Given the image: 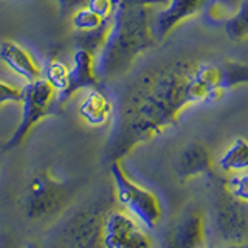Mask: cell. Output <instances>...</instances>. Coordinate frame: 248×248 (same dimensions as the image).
Masks as SVG:
<instances>
[{"label":"cell","instance_id":"cell-1","mask_svg":"<svg viewBox=\"0 0 248 248\" xmlns=\"http://www.w3.org/2000/svg\"><path fill=\"white\" fill-rule=\"evenodd\" d=\"M240 84H248V64L236 61L175 59L143 73L121 103L108 158L120 160L175 126L186 108L214 103Z\"/></svg>","mask_w":248,"mask_h":248},{"label":"cell","instance_id":"cell-2","mask_svg":"<svg viewBox=\"0 0 248 248\" xmlns=\"http://www.w3.org/2000/svg\"><path fill=\"white\" fill-rule=\"evenodd\" d=\"M155 45L157 39L152 31L149 10L120 3L112 17L104 45L95 56L99 81L124 75L140 54Z\"/></svg>","mask_w":248,"mask_h":248},{"label":"cell","instance_id":"cell-3","mask_svg":"<svg viewBox=\"0 0 248 248\" xmlns=\"http://www.w3.org/2000/svg\"><path fill=\"white\" fill-rule=\"evenodd\" d=\"M110 175L115 186V194L118 203L132 217L147 230H154L161 219L160 202L154 192L143 188L124 172L120 160L110 163Z\"/></svg>","mask_w":248,"mask_h":248},{"label":"cell","instance_id":"cell-4","mask_svg":"<svg viewBox=\"0 0 248 248\" xmlns=\"http://www.w3.org/2000/svg\"><path fill=\"white\" fill-rule=\"evenodd\" d=\"M56 96L58 92L53 89V85L45 78H39L33 82H27L25 87L22 89L20 121L3 146L6 151L16 149L23 143V140L28 137L31 129L50 113Z\"/></svg>","mask_w":248,"mask_h":248},{"label":"cell","instance_id":"cell-5","mask_svg":"<svg viewBox=\"0 0 248 248\" xmlns=\"http://www.w3.org/2000/svg\"><path fill=\"white\" fill-rule=\"evenodd\" d=\"M99 239L103 248H152L143 225L127 211L120 209L104 217Z\"/></svg>","mask_w":248,"mask_h":248},{"label":"cell","instance_id":"cell-6","mask_svg":"<svg viewBox=\"0 0 248 248\" xmlns=\"http://www.w3.org/2000/svg\"><path fill=\"white\" fill-rule=\"evenodd\" d=\"M65 199L62 183L46 172H37L30 178L25 191V213L30 219H44L58 213Z\"/></svg>","mask_w":248,"mask_h":248},{"label":"cell","instance_id":"cell-7","mask_svg":"<svg viewBox=\"0 0 248 248\" xmlns=\"http://www.w3.org/2000/svg\"><path fill=\"white\" fill-rule=\"evenodd\" d=\"M217 231L231 245L248 242V202L231 196L217 209Z\"/></svg>","mask_w":248,"mask_h":248},{"label":"cell","instance_id":"cell-8","mask_svg":"<svg viewBox=\"0 0 248 248\" xmlns=\"http://www.w3.org/2000/svg\"><path fill=\"white\" fill-rule=\"evenodd\" d=\"M206 3L208 0H169V3L161 8L154 20L152 31L157 42L165 41L182 22L203 10Z\"/></svg>","mask_w":248,"mask_h":248},{"label":"cell","instance_id":"cell-9","mask_svg":"<svg viewBox=\"0 0 248 248\" xmlns=\"http://www.w3.org/2000/svg\"><path fill=\"white\" fill-rule=\"evenodd\" d=\"M99 85V78L95 70V56L82 48H78L73 54V64L70 67V78L67 89L59 93V104H64L76 92L89 90Z\"/></svg>","mask_w":248,"mask_h":248},{"label":"cell","instance_id":"cell-10","mask_svg":"<svg viewBox=\"0 0 248 248\" xmlns=\"http://www.w3.org/2000/svg\"><path fill=\"white\" fill-rule=\"evenodd\" d=\"M168 248H206L203 214L197 209L185 213L169 232Z\"/></svg>","mask_w":248,"mask_h":248},{"label":"cell","instance_id":"cell-11","mask_svg":"<svg viewBox=\"0 0 248 248\" xmlns=\"http://www.w3.org/2000/svg\"><path fill=\"white\" fill-rule=\"evenodd\" d=\"M0 61L16 73L23 81L33 82L41 76V67L37 65L34 58L14 41H3L0 42Z\"/></svg>","mask_w":248,"mask_h":248},{"label":"cell","instance_id":"cell-12","mask_svg":"<svg viewBox=\"0 0 248 248\" xmlns=\"http://www.w3.org/2000/svg\"><path fill=\"white\" fill-rule=\"evenodd\" d=\"M113 110L115 107L112 103V98L103 89H99L98 85V87L89 89L87 95L81 101L78 113H79L81 120L87 123L89 126L99 127L104 126L112 118Z\"/></svg>","mask_w":248,"mask_h":248},{"label":"cell","instance_id":"cell-13","mask_svg":"<svg viewBox=\"0 0 248 248\" xmlns=\"http://www.w3.org/2000/svg\"><path fill=\"white\" fill-rule=\"evenodd\" d=\"M211 169L209 151L202 143H188L177 160V174L182 180L205 174Z\"/></svg>","mask_w":248,"mask_h":248},{"label":"cell","instance_id":"cell-14","mask_svg":"<svg viewBox=\"0 0 248 248\" xmlns=\"http://www.w3.org/2000/svg\"><path fill=\"white\" fill-rule=\"evenodd\" d=\"M219 166L227 172L248 170V140L236 138L219 160Z\"/></svg>","mask_w":248,"mask_h":248},{"label":"cell","instance_id":"cell-15","mask_svg":"<svg viewBox=\"0 0 248 248\" xmlns=\"http://www.w3.org/2000/svg\"><path fill=\"white\" fill-rule=\"evenodd\" d=\"M225 34L230 41H242L248 37V0H242L236 13L225 20Z\"/></svg>","mask_w":248,"mask_h":248},{"label":"cell","instance_id":"cell-16","mask_svg":"<svg viewBox=\"0 0 248 248\" xmlns=\"http://www.w3.org/2000/svg\"><path fill=\"white\" fill-rule=\"evenodd\" d=\"M112 19H104L92 8L85 6L72 14V25L75 33H87V31H95Z\"/></svg>","mask_w":248,"mask_h":248},{"label":"cell","instance_id":"cell-17","mask_svg":"<svg viewBox=\"0 0 248 248\" xmlns=\"http://www.w3.org/2000/svg\"><path fill=\"white\" fill-rule=\"evenodd\" d=\"M70 78V67H67L64 62L59 59H51L45 67V79L48 81L53 89L59 93H62L68 85Z\"/></svg>","mask_w":248,"mask_h":248},{"label":"cell","instance_id":"cell-18","mask_svg":"<svg viewBox=\"0 0 248 248\" xmlns=\"http://www.w3.org/2000/svg\"><path fill=\"white\" fill-rule=\"evenodd\" d=\"M20 99H22V89H17L11 84L0 81V107L11 103L20 104Z\"/></svg>","mask_w":248,"mask_h":248},{"label":"cell","instance_id":"cell-19","mask_svg":"<svg viewBox=\"0 0 248 248\" xmlns=\"http://www.w3.org/2000/svg\"><path fill=\"white\" fill-rule=\"evenodd\" d=\"M228 186H230L231 196L248 202V174L240 175V177H234L228 183Z\"/></svg>","mask_w":248,"mask_h":248},{"label":"cell","instance_id":"cell-20","mask_svg":"<svg viewBox=\"0 0 248 248\" xmlns=\"http://www.w3.org/2000/svg\"><path fill=\"white\" fill-rule=\"evenodd\" d=\"M59 2V8L61 11L64 14H68V13H76L78 10H81V8H85L89 6L90 0H58Z\"/></svg>","mask_w":248,"mask_h":248},{"label":"cell","instance_id":"cell-21","mask_svg":"<svg viewBox=\"0 0 248 248\" xmlns=\"http://www.w3.org/2000/svg\"><path fill=\"white\" fill-rule=\"evenodd\" d=\"M120 3L126 6L149 8V6H166L169 3V0H120Z\"/></svg>","mask_w":248,"mask_h":248},{"label":"cell","instance_id":"cell-22","mask_svg":"<svg viewBox=\"0 0 248 248\" xmlns=\"http://www.w3.org/2000/svg\"><path fill=\"white\" fill-rule=\"evenodd\" d=\"M228 248H248V242L247 244H242V245H230Z\"/></svg>","mask_w":248,"mask_h":248},{"label":"cell","instance_id":"cell-23","mask_svg":"<svg viewBox=\"0 0 248 248\" xmlns=\"http://www.w3.org/2000/svg\"><path fill=\"white\" fill-rule=\"evenodd\" d=\"M25 248H37V247H36L34 244H28V245H27Z\"/></svg>","mask_w":248,"mask_h":248},{"label":"cell","instance_id":"cell-24","mask_svg":"<svg viewBox=\"0 0 248 248\" xmlns=\"http://www.w3.org/2000/svg\"><path fill=\"white\" fill-rule=\"evenodd\" d=\"M115 2H116V3H118V5H120V0H115Z\"/></svg>","mask_w":248,"mask_h":248}]
</instances>
